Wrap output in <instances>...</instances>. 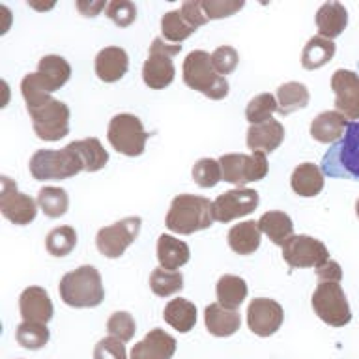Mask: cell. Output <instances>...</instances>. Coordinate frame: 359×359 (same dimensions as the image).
Here are the masks:
<instances>
[{"label": "cell", "mask_w": 359, "mask_h": 359, "mask_svg": "<svg viewBox=\"0 0 359 359\" xmlns=\"http://www.w3.org/2000/svg\"><path fill=\"white\" fill-rule=\"evenodd\" d=\"M215 221L213 202L198 195H178L170 202L165 224L176 234L189 236L198 230L210 229Z\"/></svg>", "instance_id": "6da1fadb"}, {"label": "cell", "mask_w": 359, "mask_h": 359, "mask_svg": "<svg viewBox=\"0 0 359 359\" xmlns=\"http://www.w3.org/2000/svg\"><path fill=\"white\" fill-rule=\"evenodd\" d=\"M58 292L62 302L75 309L97 307L105 297L103 280L94 266H81L64 275Z\"/></svg>", "instance_id": "7a4b0ae2"}, {"label": "cell", "mask_w": 359, "mask_h": 359, "mask_svg": "<svg viewBox=\"0 0 359 359\" xmlns=\"http://www.w3.org/2000/svg\"><path fill=\"white\" fill-rule=\"evenodd\" d=\"M320 168L330 178L359 180V122L350 123L342 139L330 146Z\"/></svg>", "instance_id": "3957f363"}, {"label": "cell", "mask_w": 359, "mask_h": 359, "mask_svg": "<svg viewBox=\"0 0 359 359\" xmlns=\"http://www.w3.org/2000/svg\"><path fill=\"white\" fill-rule=\"evenodd\" d=\"M184 83L210 100H224L229 95V81L215 72L212 55L206 50H193L184 60Z\"/></svg>", "instance_id": "277c9868"}, {"label": "cell", "mask_w": 359, "mask_h": 359, "mask_svg": "<svg viewBox=\"0 0 359 359\" xmlns=\"http://www.w3.org/2000/svg\"><path fill=\"white\" fill-rule=\"evenodd\" d=\"M36 180H67L84 170V163L73 142L62 150H38L28 163Z\"/></svg>", "instance_id": "5b68a950"}, {"label": "cell", "mask_w": 359, "mask_h": 359, "mask_svg": "<svg viewBox=\"0 0 359 359\" xmlns=\"http://www.w3.org/2000/svg\"><path fill=\"white\" fill-rule=\"evenodd\" d=\"M182 50V45L168 43L167 39L156 38L150 45V53L142 66V81L148 88L163 90L172 84L176 67L174 56Z\"/></svg>", "instance_id": "8992f818"}, {"label": "cell", "mask_w": 359, "mask_h": 359, "mask_svg": "<svg viewBox=\"0 0 359 359\" xmlns=\"http://www.w3.org/2000/svg\"><path fill=\"white\" fill-rule=\"evenodd\" d=\"M311 305L318 318L333 327H344L352 320V311L341 283H318Z\"/></svg>", "instance_id": "52a82bcc"}, {"label": "cell", "mask_w": 359, "mask_h": 359, "mask_svg": "<svg viewBox=\"0 0 359 359\" xmlns=\"http://www.w3.org/2000/svg\"><path fill=\"white\" fill-rule=\"evenodd\" d=\"M150 135L146 133L144 126L135 114H116L109 123L107 139L118 154L128 157L142 156L146 148V140Z\"/></svg>", "instance_id": "ba28073f"}, {"label": "cell", "mask_w": 359, "mask_h": 359, "mask_svg": "<svg viewBox=\"0 0 359 359\" xmlns=\"http://www.w3.org/2000/svg\"><path fill=\"white\" fill-rule=\"evenodd\" d=\"M219 165L223 170V180L238 187L260 182L268 174V159L262 151H252V154H224L219 157Z\"/></svg>", "instance_id": "9c48e42d"}, {"label": "cell", "mask_w": 359, "mask_h": 359, "mask_svg": "<svg viewBox=\"0 0 359 359\" xmlns=\"http://www.w3.org/2000/svg\"><path fill=\"white\" fill-rule=\"evenodd\" d=\"M32 118L34 133L38 139L56 142L69 133V107L64 101L50 97L47 103L28 111Z\"/></svg>", "instance_id": "30bf717a"}, {"label": "cell", "mask_w": 359, "mask_h": 359, "mask_svg": "<svg viewBox=\"0 0 359 359\" xmlns=\"http://www.w3.org/2000/svg\"><path fill=\"white\" fill-rule=\"evenodd\" d=\"M140 217H126L111 226H103L95 236L97 251L107 258H120L131 243L139 238Z\"/></svg>", "instance_id": "8fae6325"}, {"label": "cell", "mask_w": 359, "mask_h": 359, "mask_svg": "<svg viewBox=\"0 0 359 359\" xmlns=\"http://www.w3.org/2000/svg\"><path fill=\"white\" fill-rule=\"evenodd\" d=\"M283 258L290 268H320L330 260V251L316 238L294 234L283 245Z\"/></svg>", "instance_id": "7c38bea8"}, {"label": "cell", "mask_w": 359, "mask_h": 359, "mask_svg": "<svg viewBox=\"0 0 359 359\" xmlns=\"http://www.w3.org/2000/svg\"><path fill=\"white\" fill-rule=\"evenodd\" d=\"M0 184H2V191H0V212H2V215L19 226L32 223L38 215V201L21 193L17 189L15 182L8 176H2Z\"/></svg>", "instance_id": "4fadbf2b"}, {"label": "cell", "mask_w": 359, "mask_h": 359, "mask_svg": "<svg viewBox=\"0 0 359 359\" xmlns=\"http://www.w3.org/2000/svg\"><path fill=\"white\" fill-rule=\"evenodd\" d=\"M260 196L255 189L236 187L213 201V217L219 223H230L234 219L245 217L258 208Z\"/></svg>", "instance_id": "5bb4252c"}, {"label": "cell", "mask_w": 359, "mask_h": 359, "mask_svg": "<svg viewBox=\"0 0 359 359\" xmlns=\"http://www.w3.org/2000/svg\"><path fill=\"white\" fill-rule=\"evenodd\" d=\"M285 320V311L275 299L257 297L247 307V324L249 330L258 337H271L279 331Z\"/></svg>", "instance_id": "9a60e30c"}, {"label": "cell", "mask_w": 359, "mask_h": 359, "mask_svg": "<svg viewBox=\"0 0 359 359\" xmlns=\"http://www.w3.org/2000/svg\"><path fill=\"white\" fill-rule=\"evenodd\" d=\"M331 90L335 92V111L359 122V75L337 69L331 77Z\"/></svg>", "instance_id": "2e32d148"}, {"label": "cell", "mask_w": 359, "mask_h": 359, "mask_svg": "<svg viewBox=\"0 0 359 359\" xmlns=\"http://www.w3.org/2000/svg\"><path fill=\"white\" fill-rule=\"evenodd\" d=\"M176 353V339L167 331L151 330L140 342L131 348L129 359H172Z\"/></svg>", "instance_id": "e0dca14e"}, {"label": "cell", "mask_w": 359, "mask_h": 359, "mask_svg": "<svg viewBox=\"0 0 359 359\" xmlns=\"http://www.w3.org/2000/svg\"><path fill=\"white\" fill-rule=\"evenodd\" d=\"M19 311H21L22 322H36V324L45 325L55 313L49 294L39 286H30L27 290H22L19 297Z\"/></svg>", "instance_id": "ac0fdd59"}, {"label": "cell", "mask_w": 359, "mask_h": 359, "mask_svg": "<svg viewBox=\"0 0 359 359\" xmlns=\"http://www.w3.org/2000/svg\"><path fill=\"white\" fill-rule=\"evenodd\" d=\"M285 140V128L279 120H268L264 123L251 126L247 131V148L252 151L271 154L283 144Z\"/></svg>", "instance_id": "d6986e66"}, {"label": "cell", "mask_w": 359, "mask_h": 359, "mask_svg": "<svg viewBox=\"0 0 359 359\" xmlns=\"http://www.w3.org/2000/svg\"><path fill=\"white\" fill-rule=\"evenodd\" d=\"M129 56L122 47H105L95 56V75L103 83H116L128 73Z\"/></svg>", "instance_id": "ffe728a7"}, {"label": "cell", "mask_w": 359, "mask_h": 359, "mask_svg": "<svg viewBox=\"0 0 359 359\" xmlns=\"http://www.w3.org/2000/svg\"><path fill=\"white\" fill-rule=\"evenodd\" d=\"M348 118L339 111L320 112L311 122V137L322 144H335L348 129Z\"/></svg>", "instance_id": "44dd1931"}, {"label": "cell", "mask_w": 359, "mask_h": 359, "mask_svg": "<svg viewBox=\"0 0 359 359\" xmlns=\"http://www.w3.org/2000/svg\"><path fill=\"white\" fill-rule=\"evenodd\" d=\"M204 324L210 335L213 337H232L240 330L241 318L238 311L223 307L221 303H212L204 311Z\"/></svg>", "instance_id": "7402d4cb"}, {"label": "cell", "mask_w": 359, "mask_h": 359, "mask_svg": "<svg viewBox=\"0 0 359 359\" xmlns=\"http://www.w3.org/2000/svg\"><path fill=\"white\" fill-rule=\"evenodd\" d=\"M348 25V11L341 2H325L316 11V27L318 36L327 39L339 38Z\"/></svg>", "instance_id": "603a6c76"}, {"label": "cell", "mask_w": 359, "mask_h": 359, "mask_svg": "<svg viewBox=\"0 0 359 359\" xmlns=\"http://www.w3.org/2000/svg\"><path fill=\"white\" fill-rule=\"evenodd\" d=\"M191 251L187 243L174 236L161 234L157 240V260L159 268L168 269V271H178L182 266L189 262Z\"/></svg>", "instance_id": "cb8c5ba5"}, {"label": "cell", "mask_w": 359, "mask_h": 359, "mask_svg": "<svg viewBox=\"0 0 359 359\" xmlns=\"http://www.w3.org/2000/svg\"><path fill=\"white\" fill-rule=\"evenodd\" d=\"M290 185L296 195L311 198L320 195L324 189V172L314 163H302L299 167L294 168Z\"/></svg>", "instance_id": "d4e9b609"}, {"label": "cell", "mask_w": 359, "mask_h": 359, "mask_svg": "<svg viewBox=\"0 0 359 359\" xmlns=\"http://www.w3.org/2000/svg\"><path fill=\"white\" fill-rule=\"evenodd\" d=\"M260 238L262 230L258 226V221H245L230 229L229 245L238 255H252L260 247Z\"/></svg>", "instance_id": "484cf974"}, {"label": "cell", "mask_w": 359, "mask_h": 359, "mask_svg": "<svg viewBox=\"0 0 359 359\" xmlns=\"http://www.w3.org/2000/svg\"><path fill=\"white\" fill-rule=\"evenodd\" d=\"M163 318L180 333H189L196 324V307L187 299H170L163 311Z\"/></svg>", "instance_id": "4316f807"}, {"label": "cell", "mask_w": 359, "mask_h": 359, "mask_svg": "<svg viewBox=\"0 0 359 359\" xmlns=\"http://www.w3.org/2000/svg\"><path fill=\"white\" fill-rule=\"evenodd\" d=\"M275 97H277V105H279L277 112L283 116H288L292 112L305 109L309 105V100H311L307 86L303 83H296V81L280 84Z\"/></svg>", "instance_id": "83f0119b"}, {"label": "cell", "mask_w": 359, "mask_h": 359, "mask_svg": "<svg viewBox=\"0 0 359 359\" xmlns=\"http://www.w3.org/2000/svg\"><path fill=\"white\" fill-rule=\"evenodd\" d=\"M258 226L275 245H285L294 236V223L285 212H268L258 219Z\"/></svg>", "instance_id": "f1b7e54d"}, {"label": "cell", "mask_w": 359, "mask_h": 359, "mask_svg": "<svg viewBox=\"0 0 359 359\" xmlns=\"http://www.w3.org/2000/svg\"><path fill=\"white\" fill-rule=\"evenodd\" d=\"M335 56V43L327 38L322 36H314L307 41V45L303 47L302 53V66L309 72L313 69H320L324 67L327 62Z\"/></svg>", "instance_id": "f546056e"}, {"label": "cell", "mask_w": 359, "mask_h": 359, "mask_svg": "<svg viewBox=\"0 0 359 359\" xmlns=\"http://www.w3.org/2000/svg\"><path fill=\"white\" fill-rule=\"evenodd\" d=\"M247 283L238 275H223L217 280V303H221L223 307L238 311L243 299L247 297Z\"/></svg>", "instance_id": "4dcf8cb0"}, {"label": "cell", "mask_w": 359, "mask_h": 359, "mask_svg": "<svg viewBox=\"0 0 359 359\" xmlns=\"http://www.w3.org/2000/svg\"><path fill=\"white\" fill-rule=\"evenodd\" d=\"M53 92L55 90L50 88V84L45 81V77L39 72L28 73L27 77L21 81V94L27 101V111L47 103Z\"/></svg>", "instance_id": "1f68e13d"}, {"label": "cell", "mask_w": 359, "mask_h": 359, "mask_svg": "<svg viewBox=\"0 0 359 359\" xmlns=\"http://www.w3.org/2000/svg\"><path fill=\"white\" fill-rule=\"evenodd\" d=\"M38 72L45 77V81L50 84V88L60 90L72 77V66L67 64L66 58L58 55L43 56L38 64Z\"/></svg>", "instance_id": "d6a6232c"}, {"label": "cell", "mask_w": 359, "mask_h": 359, "mask_svg": "<svg viewBox=\"0 0 359 359\" xmlns=\"http://www.w3.org/2000/svg\"><path fill=\"white\" fill-rule=\"evenodd\" d=\"M73 144H75L79 156L83 159L86 172H97V170H101L109 163V154H107V150L103 148L100 140L94 139V137L75 140Z\"/></svg>", "instance_id": "836d02e7"}, {"label": "cell", "mask_w": 359, "mask_h": 359, "mask_svg": "<svg viewBox=\"0 0 359 359\" xmlns=\"http://www.w3.org/2000/svg\"><path fill=\"white\" fill-rule=\"evenodd\" d=\"M38 206L39 210L47 215V217L58 219L67 212V206H69V196H67L66 189L47 185V187H43V189H39Z\"/></svg>", "instance_id": "e575fe53"}, {"label": "cell", "mask_w": 359, "mask_h": 359, "mask_svg": "<svg viewBox=\"0 0 359 359\" xmlns=\"http://www.w3.org/2000/svg\"><path fill=\"white\" fill-rule=\"evenodd\" d=\"M193 32H195V28L185 21L180 10L167 11V13L161 17L163 39H167L168 43L180 45L182 41H185V39L189 38Z\"/></svg>", "instance_id": "d590c367"}, {"label": "cell", "mask_w": 359, "mask_h": 359, "mask_svg": "<svg viewBox=\"0 0 359 359\" xmlns=\"http://www.w3.org/2000/svg\"><path fill=\"white\" fill-rule=\"evenodd\" d=\"M150 288L159 297L174 296L184 288V275L180 271H168V269L157 268L150 275Z\"/></svg>", "instance_id": "8d00e7d4"}, {"label": "cell", "mask_w": 359, "mask_h": 359, "mask_svg": "<svg viewBox=\"0 0 359 359\" xmlns=\"http://www.w3.org/2000/svg\"><path fill=\"white\" fill-rule=\"evenodd\" d=\"M17 342L27 350H41L49 342L50 333L45 324L36 322H21L15 331Z\"/></svg>", "instance_id": "74e56055"}, {"label": "cell", "mask_w": 359, "mask_h": 359, "mask_svg": "<svg viewBox=\"0 0 359 359\" xmlns=\"http://www.w3.org/2000/svg\"><path fill=\"white\" fill-rule=\"evenodd\" d=\"M77 245V232L72 226H58L53 229L45 238V247L53 257H66Z\"/></svg>", "instance_id": "f35d334b"}, {"label": "cell", "mask_w": 359, "mask_h": 359, "mask_svg": "<svg viewBox=\"0 0 359 359\" xmlns=\"http://www.w3.org/2000/svg\"><path fill=\"white\" fill-rule=\"evenodd\" d=\"M279 105H277V97L271 94H258L255 95L249 103H247L245 109V118L247 122L251 126H257V123H264L271 120V114L277 112Z\"/></svg>", "instance_id": "ab89813d"}, {"label": "cell", "mask_w": 359, "mask_h": 359, "mask_svg": "<svg viewBox=\"0 0 359 359\" xmlns=\"http://www.w3.org/2000/svg\"><path fill=\"white\" fill-rule=\"evenodd\" d=\"M193 180L196 182V185H201L204 189L215 187L223 180V170H221L219 161H215L212 157L198 159L193 167Z\"/></svg>", "instance_id": "60d3db41"}, {"label": "cell", "mask_w": 359, "mask_h": 359, "mask_svg": "<svg viewBox=\"0 0 359 359\" xmlns=\"http://www.w3.org/2000/svg\"><path fill=\"white\" fill-rule=\"evenodd\" d=\"M107 331H109V337H114L122 342H129L137 331V324L128 311H118V313H112L111 318L107 320Z\"/></svg>", "instance_id": "b9f144b4"}, {"label": "cell", "mask_w": 359, "mask_h": 359, "mask_svg": "<svg viewBox=\"0 0 359 359\" xmlns=\"http://www.w3.org/2000/svg\"><path fill=\"white\" fill-rule=\"evenodd\" d=\"M105 13L116 27L126 28L133 25L135 19H137V6L129 0H112L107 6Z\"/></svg>", "instance_id": "7bdbcfd3"}, {"label": "cell", "mask_w": 359, "mask_h": 359, "mask_svg": "<svg viewBox=\"0 0 359 359\" xmlns=\"http://www.w3.org/2000/svg\"><path fill=\"white\" fill-rule=\"evenodd\" d=\"M238 62H240V55L234 47L230 45H221L212 53V64L215 67V72L219 75H230L238 67Z\"/></svg>", "instance_id": "ee69618b"}, {"label": "cell", "mask_w": 359, "mask_h": 359, "mask_svg": "<svg viewBox=\"0 0 359 359\" xmlns=\"http://www.w3.org/2000/svg\"><path fill=\"white\" fill-rule=\"evenodd\" d=\"M243 6H245L243 0H202V8H204L208 21L234 15Z\"/></svg>", "instance_id": "f6af8a7d"}, {"label": "cell", "mask_w": 359, "mask_h": 359, "mask_svg": "<svg viewBox=\"0 0 359 359\" xmlns=\"http://www.w3.org/2000/svg\"><path fill=\"white\" fill-rule=\"evenodd\" d=\"M94 359H128V353L122 341L114 337H105L95 344Z\"/></svg>", "instance_id": "bcb514c9"}, {"label": "cell", "mask_w": 359, "mask_h": 359, "mask_svg": "<svg viewBox=\"0 0 359 359\" xmlns=\"http://www.w3.org/2000/svg\"><path fill=\"white\" fill-rule=\"evenodd\" d=\"M180 11H182L185 21L189 22L195 30L208 22V17L204 13V8H202V0H187V2L182 4Z\"/></svg>", "instance_id": "7dc6e473"}, {"label": "cell", "mask_w": 359, "mask_h": 359, "mask_svg": "<svg viewBox=\"0 0 359 359\" xmlns=\"http://www.w3.org/2000/svg\"><path fill=\"white\" fill-rule=\"evenodd\" d=\"M316 275H318L320 283H341L342 269L339 262L335 260H327L322 264L320 268H316Z\"/></svg>", "instance_id": "c3c4849f"}, {"label": "cell", "mask_w": 359, "mask_h": 359, "mask_svg": "<svg viewBox=\"0 0 359 359\" xmlns=\"http://www.w3.org/2000/svg\"><path fill=\"white\" fill-rule=\"evenodd\" d=\"M107 6H109L107 2H86V0H79L77 10L84 17H95L100 15L103 10H107Z\"/></svg>", "instance_id": "681fc988"}, {"label": "cell", "mask_w": 359, "mask_h": 359, "mask_svg": "<svg viewBox=\"0 0 359 359\" xmlns=\"http://www.w3.org/2000/svg\"><path fill=\"white\" fill-rule=\"evenodd\" d=\"M355 213H358V217H359V198L358 202H355Z\"/></svg>", "instance_id": "f907efd6"}]
</instances>
